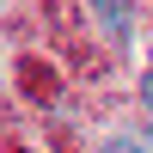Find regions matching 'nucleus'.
<instances>
[{"label": "nucleus", "mask_w": 153, "mask_h": 153, "mask_svg": "<svg viewBox=\"0 0 153 153\" xmlns=\"http://www.w3.org/2000/svg\"><path fill=\"white\" fill-rule=\"evenodd\" d=\"M92 19L98 25H104V37H110V43H129V37H135V19H129V0H92Z\"/></svg>", "instance_id": "obj_1"}, {"label": "nucleus", "mask_w": 153, "mask_h": 153, "mask_svg": "<svg viewBox=\"0 0 153 153\" xmlns=\"http://www.w3.org/2000/svg\"><path fill=\"white\" fill-rule=\"evenodd\" d=\"M141 104H147V117H153V74H141Z\"/></svg>", "instance_id": "obj_3"}, {"label": "nucleus", "mask_w": 153, "mask_h": 153, "mask_svg": "<svg viewBox=\"0 0 153 153\" xmlns=\"http://www.w3.org/2000/svg\"><path fill=\"white\" fill-rule=\"evenodd\" d=\"M98 153H153V147L141 141V135H110V141L98 147Z\"/></svg>", "instance_id": "obj_2"}]
</instances>
